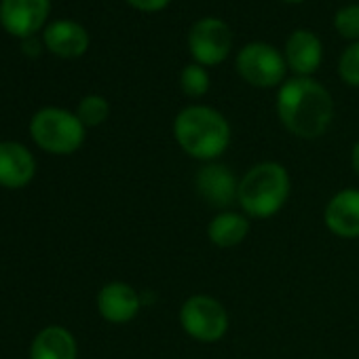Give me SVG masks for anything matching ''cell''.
Instances as JSON below:
<instances>
[{"label":"cell","mask_w":359,"mask_h":359,"mask_svg":"<svg viewBox=\"0 0 359 359\" xmlns=\"http://www.w3.org/2000/svg\"><path fill=\"white\" fill-rule=\"evenodd\" d=\"M277 114L281 125L296 137L315 140L334 121V100L330 91L311 76L287 79L277 93Z\"/></svg>","instance_id":"6da1fadb"},{"label":"cell","mask_w":359,"mask_h":359,"mask_svg":"<svg viewBox=\"0 0 359 359\" xmlns=\"http://www.w3.org/2000/svg\"><path fill=\"white\" fill-rule=\"evenodd\" d=\"M173 135L189 156L216 161L231 144V125L222 112L210 106H189L173 121Z\"/></svg>","instance_id":"7a4b0ae2"},{"label":"cell","mask_w":359,"mask_h":359,"mask_svg":"<svg viewBox=\"0 0 359 359\" xmlns=\"http://www.w3.org/2000/svg\"><path fill=\"white\" fill-rule=\"evenodd\" d=\"M290 197V175L283 165L258 163L241 177L237 201L252 218H271L283 210Z\"/></svg>","instance_id":"3957f363"},{"label":"cell","mask_w":359,"mask_h":359,"mask_svg":"<svg viewBox=\"0 0 359 359\" xmlns=\"http://www.w3.org/2000/svg\"><path fill=\"white\" fill-rule=\"evenodd\" d=\"M85 125L76 112L64 108H41L30 121V133L34 142L51 154H72L85 142Z\"/></svg>","instance_id":"277c9868"},{"label":"cell","mask_w":359,"mask_h":359,"mask_svg":"<svg viewBox=\"0 0 359 359\" xmlns=\"http://www.w3.org/2000/svg\"><path fill=\"white\" fill-rule=\"evenodd\" d=\"M235 68L239 76L258 89H271L285 83L287 64L283 53H279L273 45L256 41L248 43L235 60Z\"/></svg>","instance_id":"5b68a950"},{"label":"cell","mask_w":359,"mask_h":359,"mask_svg":"<svg viewBox=\"0 0 359 359\" xmlns=\"http://www.w3.org/2000/svg\"><path fill=\"white\" fill-rule=\"evenodd\" d=\"M180 325L199 342H218L229 330V313L220 300L197 294L180 309Z\"/></svg>","instance_id":"8992f818"},{"label":"cell","mask_w":359,"mask_h":359,"mask_svg":"<svg viewBox=\"0 0 359 359\" xmlns=\"http://www.w3.org/2000/svg\"><path fill=\"white\" fill-rule=\"evenodd\" d=\"M233 49V32L226 22L218 18H203L193 24L189 32V51L195 64L212 68L222 64Z\"/></svg>","instance_id":"52a82bcc"},{"label":"cell","mask_w":359,"mask_h":359,"mask_svg":"<svg viewBox=\"0 0 359 359\" xmlns=\"http://www.w3.org/2000/svg\"><path fill=\"white\" fill-rule=\"evenodd\" d=\"M51 0H0V24L20 39L34 36L49 15Z\"/></svg>","instance_id":"ba28073f"},{"label":"cell","mask_w":359,"mask_h":359,"mask_svg":"<svg viewBox=\"0 0 359 359\" xmlns=\"http://www.w3.org/2000/svg\"><path fill=\"white\" fill-rule=\"evenodd\" d=\"M195 187L199 197L210 203L212 208L224 210L237 201L239 195V182L235 173L220 163H208L197 171Z\"/></svg>","instance_id":"9c48e42d"},{"label":"cell","mask_w":359,"mask_h":359,"mask_svg":"<svg viewBox=\"0 0 359 359\" xmlns=\"http://www.w3.org/2000/svg\"><path fill=\"white\" fill-rule=\"evenodd\" d=\"M36 161L20 142H0V187L18 191L32 182Z\"/></svg>","instance_id":"30bf717a"},{"label":"cell","mask_w":359,"mask_h":359,"mask_svg":"<svg viewBox=\"0 0 359 359\" xmlns=\"http://www.w3.org/2000/svg\"><path fill=\"white\" fill-rule=\"evenodd\" d=\"M287 70L296 76H311L319 70L323 60V45L311 30H294L285 41L283 51Z\"/></svg>","instance_id":"8fae6325"},{"label":"cell","mask_w":359,"mask_h":359,"mask_svg":"<svg viewBox=\"0 0 359 359\" xmlns=\"http://www.w3.org/2000/svg\"><path fill=\"white\" fill-rule=\"evenodd\" d=\"M142 309L140 294L121 281L104 285L97 294V311L110 323H129Z\"/></svg>","instance_id":"7c38bea8"},{"label":"cell","mask_w":359,"mask_h":359,"mask_svg":"<svg viewBox=\"0 0 359 359\" xmlns=\"http://www.w3.org/2000/svg\"><path fill=\"white\" fill-rule=\"evenodd\" d=\"M325 226L330 233L342 239H357L359 237V191L346 189L336 193L323 212Z\"/></svg>","instance_id":"4fadbf2b"},{"label":"cell","mask_w":359,"mask_h":359,"mask_svg":"<svg viewBox=\"0 0 359 359\" xmlns=\"http://www.w3.org/2000/svg\"><path fill=\"white\" fill-rule=\"evenodd\" d=\"M43 43L51 53H55L60 57H66V60H72V57H81L87 51L89 34L79 22L57 20V22H51L45 28Z\"/></svg>","instance_id":"5bb4252c"},{"label":"cell","mask_w":359,"mask_h":359,"mask_svg":"<svg viewBox=\"0 0 359 359\" xmlns=\"http://www.w3.org/2000/svg\"><path fill=\"white\" fill-rule=\"evenodd\" d=\"M79 346L74 336L62 325L41 330L32 342L30 359H76Z\"/></svg>","instance_id":"9a60e30c"},{"label":"cell","mask_w":359,"mask_h":359,"mask_svg":"<svg viewBox=\"0 0 359 359\" xmlns=\"http://www.w3.org/2000/svg\"><path fill=\"white\" fill-rule=\"evenodd\" d=\"M248 233H250V220L235 212L218 214L208 226V237L216 248H235L248 237Z\"/></svg>","instance_id":"2e32d148"},{"label":"cell","mask_w":359,"mask_h":359,"mask_svg":"<svg viewBox=\"0 0 359 359\" xmlns=\"http://www.w3.org/2000/svg\"><path fill=\"white\" fill-rule=\"evenodd\" d=\"M180 89L187 97H203L210 91V74L208 68L199 66V64H189L180 72Z\"/></svg>","instance_id":"e0dca14e"},{"label":"cell","mask_w":359,"mask_h":359,"mask_svg":"<svg viewBox=\"0 0 359 359\" xmlns=\"http://www.w3.org/2000/svg\"><path fill=\"white\" fill-rule=\"evenodd\" d=\"M110 114V104L102 95H85L79 102L76 116L85 127H97L102 125Z\"/></svg>","instance_id":"ac0fdd59"},{"label":"cell","mask_w":359,"mask_h":359,"mask_svg":"<svg viewBox=\"0 0 359 359\" xmlns=\"http://www.w3.org/2000/svg\"><path fill=\"white\" fill-rule=\"evenodd\" d=\"M334 30L346 41H359V5H346L334 15Z\"/></svg>","instance_id":"d6986e66"},{"label":"cell","mask_w":359,"mask_h":359,"mask_svg":"<svg viewBox=\"0 0 359 359\" xmlns=\"http://www.w3.org/2000/svg\"><path fill=\"white\" fill-rule=\"evenodd\" d=\"M338 74L346 85L359 87V41L351 43L342 51L338 60Z\"/></svg>","instance_id":"ffe728a7"},{"label":"cell","mask_w":359,"mask_h":359,"mask_svg":"<svg viewBox=\"0 0 359 359\" xmlns=\"http://www.w3.org/2000/svg\"><path fill=\"white\" fill-rule=\"evenodd\" d=\"M125 3L142 13H158L169 7L171 0H125Z\"/></svg>","instance_id":"44dd1931"},{"label":"cell","mask_w":359,"mask_h":359,"mask_svg":"<svg viewBox=\"0 0 359 359\" xmlns=\"http://www.w3.org/2000/svg\"><path fill=\"white\" fill-rule=\"evenodd\" d=\"M43 45L36 36H28V39H22V51L28 55V57H36L41 53Z\"/></svg>","instance_id":"7402d4cb"},{"label":"cell","mask_w":359,"mask_h":359,"mask_svg":"<svg viewBox=\"0 0 359 359\" xmlns=\"http://www.w3.org/2000/svg\"><path fill=\"white\" fill-rule=\"evenodd\" d=\"M351 165H353V171L359 175V140L355 142V146L351 150Z\"/></svg>","instance_id":"603a6c76"},{"label":"cell","mask_w":359,"mask_h":359,"mask_svg":"<svg viewBox=\"0 0 359 359\" xmlns=\"http://www.w3.org/2000/svg\"><path fill=\"white\" fill-rule=\"evenodd\" d=\"M281 3H287V5H300L304 0H281Z\"/></svg>","instance_id":"cb8c5ba5"}]
</instances>
